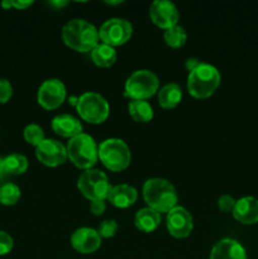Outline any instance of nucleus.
Masks as SVG:
<instances>
[{"label": "nucleus", "mask_w": 258, "mask_h": 259, "mask_svg": "<svg viewBox=\"0 0 258 259\" xmlns=\"http://www.w3.org/2000/svg\"><path fill=\"white\" fill-rule=\"evenodd\" d=\"M128 111L133 120L138 123H149L153 119V109L146 100H132Z\"/></svg>", "instance_id": "22"}, {"label": "nucleus", "mask_w": 258, "mask_h": 259, "mask_svg": "<svg viewBox=\"0 0 258 259\" xmlns=\"http://www.w3.org/2000/svg\"><path fill=\"white\" fill-rule=\"evenodd\" d=\"M35 156L38 161L47 167L61 166L67 159V149L56 139H47L35 147Z\"/></svg>", "instance_id": "11"}, {"label": "nucleus", "mask_w": 258, "mask_h": 259, "mask_svg": "<svg viewBox=\"0 0 258 259\" xmlns=\"http://www.w3.org/2000/svg\"><path fill=\"white\" fill-rule=\"evenodd\" d=\"M91 60L98 67L108 68L115 63L116 61V51L114 47L101 43L98 45L91 51Z\"/></svg>", "instance_id": "20"}, {"label": "nucleus", "mask_w": 258, "mask_h": 259, "mask_svg": "<svg viewBox=\"0 0 258 259\" xmlns=\"http://www.w3.org/2000/svg\"><path fill=\"white\" fill-rule=\"evenodd\" d=\"M143 199L148 207L158 212H168L177 204L174 185L164 179H149L143 185Z\"/></svg>", "instance_id": "2"}, {"label": "nucleus", "mask_w": 258, "mask_h": 259, "mask_svg": "<svg viewBox=\"0 0 258 259\" xmlns=\"http://www.w3.org/2000/svg\"><path fill=\"white\" fill-rule=\"evenodd\" d=\"M38 104L46 110H55L66 99V88L57 78L46 80L38 90Z\"/></svg>", "instance_id": "10"}, {"label": "nucleus", "mask_w": 258, "mask_h": 259, "mask_svg": "<svg viewBox=\"0 0 258 259\" xmlns=\"http://www.w3.org/2000/svg\"><path fill=\"white\" fill-rule=\"evenodd\" d=\"M20 199V189L12 182H7L0 186V202L7 206L15 205Z\"/></svg>", "instance_id": "25"}, {"label": "nucleus", "mask_w": 258, "mask_h": 259, "mask_svg": "<svg viewBox=\"0 0 258 259\" xmlns=\"http://www.w3.org/2000/svg\"><path fill=\"white\" fill-rule=\"evenodd\" d=\"M133 27L131 23L121 18H111L106 20L99 29V38L103 40V43L116 47V46H123L131 39Z\"/></svg>", "instance_id": "9"}, {"label": "nucleus", "mask_w": 258, "mask_h": 259, "mask_svg": "<svg viewBox=\"0 0 258 259\" xmlns=\"http://www.w3.org/2000/svg\"><path fill=\"white\" fill-rule=\"evenodd\" d=\"M200 63L201 62H200L199 60H196V58H189V60H186V62H185V67L191 72V71H194L195 68L199 67Z\"/></svg>", "instance_id": "34"}, {"label": "nucleus", "mask_w": 258, "mask_h": 259, "mask_svg": "<svg viewBox=\"0 0 258 259\" xmlns=\"http://www.w3.org/2000/svg\"><path fill=\"white\" fill-rule=\"evenodd\" d=\"M62 39L76 52H89L99 45V30L83 19H72L62 28Z\"/></svg>", "instance_id": "1"}, {"label": "nucleus", "mask_w": 258, "mask_h": 259, "mask_svg": "<svg viewBox=\"0 0 258 259\" xmlns=\"http://www.w3.org/2000/svg\"><path fill=\"white\" fill-rule=\"evenodd\" d=\"M210 259H247V254L239 242L225 238L212 247Z\"/></svg>", "instance_id": "16"}, {"label": "nucleus", "mask_w": 258, "mask_h": 259, "mask_svg": "<svg viewBox=\"0 0 258 259\" xmlns=\"http://www.w3.org/2000/svg\"><path fill=\"white\" fill-rule=\"evenodd\" d=\"M111 187L108 176L100 169H88L77 181V189L90 201L106 200Z\"/></svg>", "instance_id": "8"}, {"label": "nucleus", "mask_w": 258, "mask_h": 259, "mask_svg": "<svg viewBox=\"0 0 258 259\" xmlns=\"http://www.w3.org/2000/svg\"><path fill=\"white\" fill-rule=\"evenodd\" d=\"M166 225L167 230L172 237L177 239H184L191 234L194 222H192L191 214L185 207L175 206L167 212Z\"/></svg>", "instance_id": "12"}, {"label": "nucleus", "mask_w": 258, "mask_h": 259, "mask_svg": "<svg viewBox=\"0 0 258 259\" xmlns=\"http://www.w3.org/2000/svg\"><path fill=\"white\" fill-rule=\"evenodd\" d=\"M131 149L121 139H106L99 146V159L113 172L124 171L131 163Z\"/></svg>", "instance_id": "5"}, {"label": "nucleus", "mask_w": 258, "mask_h": 259, "mask_svg": "<svg viewBox=\"0 0 258 259\" xmlns=\"http://www.w3.org/2000/svg\"><path fill=\"white\" fill-rule=\"evenodd\" d=\"M159 224H161V215L151 207L141 209L134 218V225L137 229L143 233L154 232L159 227Z\"/></svg>", "instance_id": "19"}, {"label": "nucleus", "mask_w": 258, "mask_h": 259, "mask_svg": "<svg viewBox=\"0 0 258 259\" xmlns=\"http://www.w3.org/2000/svg\"><path fill=\"white\" fill-rule=\"evenodd\" d=\"M33 4V2H10V8H15V9L19 10H24L27 8H29L30 5Z\"/></svg>", "instance_id": "33"}, {"label": "nucleus", "mask_w": 258, "mask_h": 259, "mask_svg": "<svg viewBox=\"0 0 258 259\" xmlns=\"http://www.w3.org/2000/svg\"><path fill=\"white\" fill-rule=\"evenodd\" d=\"M235 202L237 201H235L232 196H229V195H223V196H220L219 200H218V206H219V209L222 210V211L233 212Z\"/></svg>", "instance_id": "29"}, {"label": "nucleus", "mask_w": 258, "mask_h": 259, "mask_svg": "<svg viewBox=\"0 0 258 259\" xmlns=\"http://www.w3.org/2000/svg\"><path fill=\"white\" fill-rule=\"evenodd\" d=\"M182 99V91L177 83H167L158 91V103L163 109H174Z\"/></svg>", "instance_id": "21"}, {"label": "nucleus", "mask_w": 258, "mask_h": 259, "mask_svg": "<svg viewBox=\"0 0 258 259\" xmlns=\"http://www.w3.org/2000/svg\"><path fill=\"white\" fill-rule=\"evenodd\" d=\"M220 72L209 63H200L187 77V90L196 99L210 98L220 85Z\"/></svg>", "instance_id": "3"}, {"label": "nucleus", "mask_w": 258, "mask_h": 259, "mask_svg": "<svg viewBox=\"0 0 258 259\" xmlns=\"http://www.w3.org/2000/svg\"><path fill=\"white\" fill-rule=\"evenodd\" d=\"M13 95V88L7 78H0V104H5Z\"/></svg>", "instance_id": "28"}, {"label": "nucleus", "mask_w": 258, "mask_h": 259, "mask_svg": "<svg viewBox=\"0 0 258 259\" xmlns=\"http://www.w3.org/2000/svg\"><path fill=\"white\" fill-rule=\"evenodd\" d=\"M149 18L157 27L167 30L177 25L180 15L174 3L168 0H156L149 8Z\"/></svg>", "instance_id": "13"}, {"label": "nucleus", "mask_w": 258, "mask_h": 259, "mask_svg": "<svg viewBox=\"0 0 258 259\" xmlns=\"http://www.w3.org/2000/svg\"><path fill=\"white\" fill-rule=\"evenodd\" d=\"M13 249V238L8 233L0 232V255H5Z\"/></svg>", "instance_id": "30"}, {"label": "nucleus", "mask_w": 258, "mask_h": 259, "mask_svg": "<svg viewBox=\"0 0 258 259\" xmlns=\"http://www.w3.org/2000/svg\"><path fill=\"white\" fill-rule=\"evenodd\" d=\"M71 245L78 253L91 254L100 248L101 238L98 230L91 228H80L73 232L71 237Z\"/></svg>", "instance_id": "14"}, {"label": "nucleus", "mask_w": 258, "mask_h": 259, "mask_svg": "<svg viewBox=\"0 0 258 259\" xmlns=\"http://www.w3.org/2000/svg\"><path fill=\"white\" fill-rule=\"evenodd\" d=\"M138 199V192L129 185H116L111 187L108 200L111 205L119 209H126L132 206Z\"/></svg>", "instance_id": "18"}, {"label": "nucleus", "mask_w": 258, "mask_h": 259, "mask_svg": "<svg viewBox=\"0 0 258 259\" xmlns=\"http://www.w3.org/2000/svg\"><path fill=\"white\" fill-rule=\"evenodd\" d=\"M5 168H7L8 174L10 175H23L28 169V159L25 156L19 153L9 154L4 158Z\"/></svg>", "instance_id": "23"}, {"label": "nucleus", "mask_w": 258, "mask_h": 259, "mask_svg": "<svg viewBox=\"0 0 258 259\" xmlns=\"http://www.w3.org/2000/svg\"><path fill=\"white\" fill-rule=\"evenodd\" d=\"M233 217L237 222L245 225L257 224L258 223V199L252 196H245L235 202Z\"/></svg>", "instance_id": "15"}, {"label": "nucleus", "mask_w": 258, "mask_h": 259, "mask_svg": "<svg viewBox=\"0 0 258 259\" xmlns=\"http://www.w3.org/2000/svg\"><path fill=\"white\" fill-rule=\"evenodd\" d=\"M164 42L171 48H180L186 43L187 33L181 25H175L169 29L164 30Z\"/></svg>", "instance_id": "24"}, {"label": "nucleus", "mask_w": 258, "mask_h": 259, "mask_svg": "<svg viewBox=\"0 0 258 259\" xmlns=\"http://www.w3.org/2000/svg\"><path fill=\"white\" fill-rule=\"evenodd\" d=\"M23 136H24V139L27 143L34 147H37L40 142H43L46 139L45 132L37 124H29V125L25 126L24 132H23Z\"/></svg>", "instance_id": "26"}, {"label": "nucleus", "mask_w": 258, "mask_h": 259, "mask_svg": "<svg viewBox=\"0 0 258 259\" xmlns=\"http://www.w3.org/2000/svg\"><path fill=\"white\" fill-rule=\"evenodd\" d=\"M66 149L70 161L81 169H91L98 162L99 148L93 137L89 134L81 133L71 138Z\"/></svg>", "instance_id": "4"}, {"label": "nucleus", "mask_w": 258, "mask_h": 259, "mask_svg": "<svg viewBox=\"0 0 258 259\" xmlns=\"http://www.w3.org/2000/svg\"><path fill=\"white\" fill-rule=\"evenodd\" d=\"M106 209L105 200H95V201H91L90 204V211L93 212L94 215L99 217V215L103 214Z\"/></svg>", "instance_id": "31"}, {"label": "nucleus", "mask_w": 258, "mask_h": 259, "mask_svg": "<svg viewBox=\"0 0 258 259\" xmlns=\"http://www.w3.org/2000/svg\"><path fill=\"white\" fill-rule=\"evenodd\" d=\"M158 77L149 70H138L126 80L124 91L132 100H147L158 91Z\"/></svg>", "instance_id": "6"}, {"label": "nucleus", "mask_w": 258, "mask_h": 259, "mask_svg": "<svg viewBox=\"0 0 258 259\" xmlns=\"http://www.w3.org/2000/svg\"><path fill=\"white\" fill-rule=\"evenodd\" d=\"M76 110L78 115L88 123L101 124L108 119L110 108L108 101L100 94L89 91L78 98Z\"/></svg>", "instance_id": "7"}, {"label": "nucleus", "mask_w": 258, "mask_h": 259, "mask_svg": "<svg viewBox=\"0 0 258 259\" xmlns=\"http://www.w3.org/2000/svg\"><path fill=\"white\" fill-rule=\"evenodd\" d=\"M116 230H118V224L115 223V220H104L99 227L98 233L100 238L109 239V238H113L115 235Z\"/></svg>", "instance_id": "27"}, {"label": "nucleus", "mask_w": 258, "mask_h": 259, "mask_svg": "<svg viewBox=\"0 0 258 259\" xmlns=\"http://www.w3.org/2000/svg\"><path fill=\"white\" fill-rule=\"evenodd\" d=\"M8 177H9V174H8L7 168H5L4 164V158H0V185H4V182L7 181ZM7 184V182H5Z\"/></svg>", "instance_id": "32"}, {"label": "nucleus", "mask_w": 258, "mask_h": 259, "mask_svg": "<svg viewBox=\"0 0 258 259\" xmlns=\"http://www.w3.org/2000/svg\"><path fill=\"white\" fill-rule=\"evenodd\" d=\"M53 132L63 138H73L82 133V124L75 116L70 114H61L53 118L52 124Z\"/></svg>", "instance_id": "17"}]
</instances>
